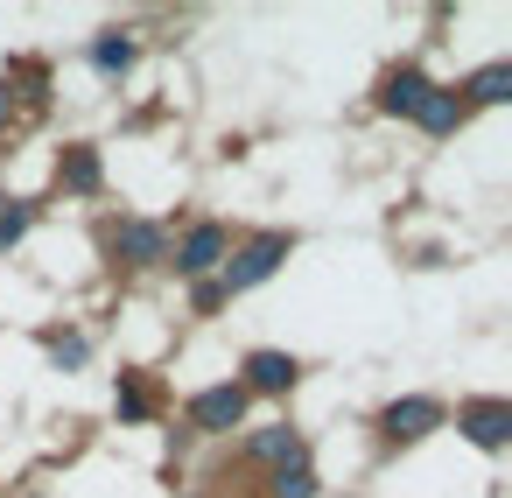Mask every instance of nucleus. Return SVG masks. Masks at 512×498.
I'll return each instance as SVG.
<instances>
[{
    "instance_id": "obj_1",
    "label": "nucleus",
    "mask_w": 512,
    "mask_h": 498,
    "mask_svg": "<svg viewBox=\"0 0 512 498\" xmlns=\"http://www.w3.org/2000/svg\"><path fill=\"white\" fill-rule=\"evenodd\" d=\"M281 260H288V232H260L253 246H239V253L225 260V281H218V288H225V295H239V288H260V281H267Z\"/></svg>"
},
{
    "instance_id": "obj_2",
    "label": "nucleus",
    "mask_w": 512,
    "mask_h": 498,
    "mask_svg": "<svg viewBox=\"0 0 512 498\" xmlns=\"http://www.w3.org/2000/svg\"><path fill=\"white\" fill-rule=\"evenodd\" d=\"M386 442H421L428 428H442V400H428V393H407V400H393L386 407Z\"/></svg>"
},
{
    "instance_id": "obj_3",
    "label": "nucleus",
    "mask_w": 512,
    "mask_h": 498,
    "mask_svg": "<svg viewBox=\"0 0 512 498\" xmlns=\"http://www.w3.org/2000/svg\"><path fill=\"white\" fill-rule=\"evenodd\" d=\"M190 421L211 428V435L239 428V421H246V386H204V393L190 400Z\"/></svg>"
},
{
    "instance_id": "obj_4",
    "label": "nucleus",
    "mask_w": 512,
    "mask_h": 498,
    "mask_svg": "<svg viewBox=\"0 0 512 498\" xmlns=\"http://www.w3.org/2000/svg\"><path fill=\"white\" fill-rule=\"evenodd\" d=\"M463 435H470L477 449H505V435H512V400H470V407H463Z\"/></svg>"
},
{
    "instance_id": "obj_5",
    "label": "nucleus",
    "mask_w": 512,
    "mask_h": 498,
    "mask_svg": "<svg viewBox=\"0 0 512 498\" xmlns=\"http://www.w3.org/2000/svg\"><path fill=\"white\" fill-rule=\"evenodd\" d=\"M225 246H232V239H225V225H190V239H183V253H176V267L204 281V274H211V267L225 260Z\"/></svg>"
},
{
    "instance_id": "obj_6",
    "label": "nucleus",
    "mask_w": 512,
    "mask_h": 498,
    "mask_svg": "<svg viewBox=\"0 0 512 498\" xmlns=\"http://www.w3.org/2000/svg\"><path fill=\"white\" fill-rule=\"evenodd\" d=\"M295 372H302V365H295L288 351H253V358H246V393H288Z\"/></svg>"
},
{
    "instance_id": "obj_7",
    "label": "nucleus",
    "mask_w": 512,
    "mask_h": 498,
    "mask_svg": "<svg viewBox=\"0 0 512 498\" xmlns=\"http://www.w3.org/2000/svg\"><path fill=\"white\" fill-rule=\"evenodd\" d=\"M414 120H421L428 134H449V127L463 120V99H456V92H442V85H428V99L414 106Z\"/></svg>"
},
{
    "instance_id": "obj_8",
    "label": "nucleus",
    "mask_w": 512,
    "mask_h": 498,
    "mask_svg": "<svg viewBox=\"0 0 512 498\" xmlns=\"http://www.w3.org/2000/svg\"><path fill=\"white\" fill-rule=\"evenodd\" d=\"M421 99H428V78H421V71H393V78H386V92H379V106H386V113H414Z\"/></svg>"
},
{
    "instance_id": "obj_9",
    "label": "nucleus",
    "mask_w": 512,
    "mask_h": 498,
    "mask_svg": "<svg viewBox=\"0 0 512 498\" xmlns=\"http://www.w3.org/2000/svg\"><path fill=\"white\" fill-rule=\"evenodd\" d=\"M57 176H64V190L92 197V190H99V155H92V148H64V169H57Z\"/></svg>"
},
{
    "instance_id": "obj_10",
    "label": "nucleus",
    "mask_w": 512,
    "mask_h": 498,
    "mask_svg": "<svg viewBox=\"0 0 512 498\" xmlns=\"http://www.w3.org/2000/svg\"><path fill=\"white\" fill-rule=\"evenodd\" d=\"M120 253L134 260V267H148V260H162V225H120Z\"/></svg>"
},
{
    "instance_id": "obj_11",
    "label": "nucleus",
    "mask_w": 512,
    "mask_h": 498,
    "mask_svg": "<svg viewBox=\"0 0 512 498\" xmlns=\"http://www.w3.org/2000/svg\"><path fill=\"white\" fill-rule=\"evenodd\" d=\"M463 92H470L477 106H498V99H512V64H484V71H477Z\"/></svg>"
},
{
    "instance_id": "obj_12",
    "label": "nucleus",
    "mask_w": 512,
    "mask_h": 498,
    "mask_svg": "<svg viewBox=\"0 0 512 498\" xmlns=\"http://www.w3.org/2000/svg\"><path fill=\"white\" fill-rule=\"evenodd\" d=\"M253 456H267V463H302V435H295V428H260V435H253Z\"/></svg>"
},
{
    "instance_id": "obj_13",
    "label": "nucleus",
    "mask_w": 512,
    "mask_h": 498,
    "mask_svg": "<svg viewBox=\"0 0 512 498\" xmlns=\"http://www.w3.org/2000/svg\"><path fill=\"white\" fill-rule=\"evenodd\" d=\"M274 498H316V470L309 463H281L274 470Z\"/></svg>"
},
{
    "instance_id": "obj_14",
    "label": "nucleus",
    "mask_w": 512,
    "mask_h": 498,
    "mask_svg": "<svg viewBox=\"0 0 512 498\" xmlns=\"http://www.w3.org/2000/svg\"><path fill=\"white\" fill-rule=\"evenodd\" d=\"M29 239V204H0V253Z\"/></svg>"
},
{
    "instance_id": "obj_15",
    "label": "nucleus",
    "mask_w": 512,
    "mask_h": 498,
    "mask_svg": "<svg viewBox=\"0 0 512 498\" xmlns=\"http://www.w3.org/2000/svg\"><path fill=\"white\" fill-rule=\"evenodd\" d=\"M92 64H99V71H127V64H134V43H127V36H106V43L92 50Z\"/></svg>"
},
{
    "instance_id": "obj_16",
    "label": "nucleus",
    "mask_w": 512,
    "mask_h": 498,
    "mask_svg": "<svg viewBox=\"0 0 512 498\" xmlns=\"http://www.w3.org/2000/svg\"><path fill=\"white\" fill-rule=\"evenodd\" d=\"M148 407H155V400H148V386H141V379H127V386H120V421H148Z\"/></svg>"
},
{
    "instance_id": "obj_17",
    "label": "nucleus",
    "mask_w": 512,
    "mask_h": 498,
    "mask_svg": "<svg viewBox=\"0 0 512 498\" xmlns=\"http://www.w3.org/2000/svg\"><path fill=\"white\" fill-rule=\"evenodd\" d=\"M85 351H92L85 337H57V344H50V358H57L64 372H71V365H85Z\"/></svg>"
}]
</instances>
